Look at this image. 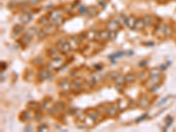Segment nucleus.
I'll return each instance as SVG.
<instances>
[{"label":"nucleus","instance_id":"obj_50","mask_svg":"<svg viewBox=\"0 0 176 132\" xmlns=\"http://www.w3.org/2000/svg\"><path fill=\"white\" fill-rule=\"evenodd\" d=\"M0 65H1V71H4V70L6 69V67H7V64H6L5 62H1Z\"/></svg>","mask_w":176,"mask_h":132},{"label":"nucleus","instance_id":"obj_12","mask_svg":"<svg viewBox=\"0 0 176 132\" xmlns=\"http://www.w3.org/2000/svg\"><path fill=\"white\" fill-rule=\"evenodd\" d=\"M33 19V14L30 12H23L19 16V21L21 22L22 25H26L29 22H31Z\"/></svg>","mask_w":176,"mask_h":132},{"label":"nucleus","instance_id":"obj_19","mask_svg":"<svg viewBox=\"0 0 176 132\" xmlns=\"http://www.w3.org/2000/svg\"><path fill=\"white\" fill-rule=\"evenodd\" d=\"M124 78H125V83H126V84H133V83L136 82L138 77H137V75H136L135 73H133V72H129V73H127V74L124 76Z\"/></svg>","mask_w":176,"mask_h":132},{"label":"nucleus","instance_id":"obj_47","mask_svg":"<svg viewBox=\"0 0 176 132\" xmlns=\"http://www.w3.org/2000/svg\"><path fill=\"white\" fill-rule=\"evenodd\" d=\"M147 64H148V61H147V60H142V61L139 62L138 66L141 67V68H145V67L147 66Z\"/></svg>","mask_w":176,"mask_h":132},{"label":"nucleus","instance_id":"obj_8","mask_svg":"<svg viewBox=\"0 0 176 132\" xmlns=\"http://www.w3.org/2000/svg\"><path fill=\"white\" fill-rule=\"evenodd\" d=\"M51 76H52V74L50 72V69H48V68H41L37 74V78L40 81L48 80V78H51Z\"/></svg>","mask_w":176,"mask_h":132},{"label":"nucleus","instance_id":"obj_10","mask_svg":"<svg viewBox=\"0 0 176 132\" xmlns=\"http://www.w3.org/2000/svg\"><path fill=\"white\" fill-rule=\"evenodd\" d=\"M47 54H48V56L51 59L59 56L60 54H61V51H60V48H59V46H58L57 44H56V45L50 47V48L47 50Z\"/></svg>","mask_w":176,"mask_h":132},{"label":"nucleus","instance_id":"obj_28","mask_svg":"<svg viewBox=\"0 0 176 132\" xmlns=\"http://www.w3.org/2000/svg\"><path fill=\"white\" fill-rule=\"evenodd\" d=\"M40 106H41V104L38 103V102H36V101H29L27 103V105H26V108L29 110L35 111V110H37V109L40 108Z\"/></svg>","mask_w":176,"mask_h":132},{"label":"nucleus","instance_id":"obj_14","mask_svg":"<svg viewBox=\"0 0 176 132\" xmlns=\"http://www.w3.org/2000/svg\"><path fill=\"white\" fill-rule=\"evenodd\" d=\"M98 40H100V41H103V42L109 41V31L108 29L100 31L99 34H98Z\"/></svg>","mask_w":176,"mask_h":132},{"label":"nucleus","instance_id":"obj_26","mask_svg":"<svg viewBox=\"0 0 176 132\" xmlns=\"http://www.w3.org/2000/svg\"><path fill=\"white\" fill-rule=\"evenodd\" d=\"M149 76H150L149 71H146V70H142V71H139L138 74V79L141 80V81H146L147 78H149Z\"/></svg>","mask_w":176,"mask_h":132},{"label":"nucleus","instance_id":"obj_1","mask_svg":"<svg viewBox=\"0 0 176 132\" xmlns=\"http://www.w3.org/2000/svg\"><path fill=\"white\" fill-rule=\"evenodd\" d=\"M63 64H64V59L61 56H57L56 58H52L51 59V61L48 64V68L58 71V70L62 69Z\"/></svg>","mask_w":176,"mask_h":132},{"label":"nucleus","instance_id":"obj_7","mask_svg":"<svg viewBox=\"0 0 176 132\" xmlns=\"http://www.w3.org/2000/svg\"><path fill=\"white\" fill-rule=\"evenodd\" d=\"M151 105V99L147 95H142L138 101V107L141 109H147Z\"/></svg>","mask_w":176,"mask_h":132},{"label":"nucleus","instance_id":"obj_24","mask_svg":"<svg viewBox=\"0 0 176 132\" xmlns=\"http://www.w3.org/2000/svg\"><path fill=\"white\" fill-rule=\"evenodd\" d=\"M145 27V24L143 20V19H138L134 26V30L136 31H143Z\"/></svg>","mask_w":176,"mask_h":132},{"label":"nucleus","instance_id":"obj_17","mask_svg":"<svg viewBox=\"0 0 176 132\" xmlns=\"http://www.w3.org/2000/svg\"><path fill=\"white\" fill-rule=\"evenodd\" d=\"M33 40V37L31 35H29L28 34L25 33L24 35L19 39V43L23 46V47H26L30 42L31 41Z\"/></svg>","mask_w":176,"mask_h":132},{"label":"nucleus","instance_id":"obj_44","mask_svg":"<svg viewBox=\"0 0 176 132\" xmlns=\"http://www.w3.org/2000/svg\"><path fill=\"white\" fill-rule=\"evenodd\" d=\"M138 107V102L133 101V100H130L129 101V108L130 109H134Z\"/></svg>","mask_w":176,"mask_h":132},{"label":"nucleus","instance_id":"obj_16","mask_svg":"<svg viewBox=\"0 0 176 132\" xmlns=\"http://www.w3.org/2000/svg\"><path fill=\"white\" fill-rule=\"evenodd\" d=\"M100 11L98 9L97 6L95 5H90L88 8H87V15L89 18H94L96 17L98 14H99Z\"/></svg>","mask_w":176,"mask_h":132},{"label":"nucleus","instance_id":"obj_21","mask_svg":"<svg viewBox=\"0 0 176 132\" xmlns=\"http://www.w3.org/2000/svg\"><path fill=\"white\" fill-rule=\"evenodd\" d=\"M98 34H99V32L97 30H95V29H90L86 33L87 40H89V41H96V40H98Z\"/></svg>","mask_w":176,"mask_h":132},{"label":"nucleus","instance_id":"obj_27","mask_svg":"<svg viewBox=\"0 0 176 132\" xmlns=\"http://www.w3.org/2000/svg\"><path fill=\"white\" fill-rule=\"evenodd\" d=\"M43 28L47 31V33L48 34H52V33H54L55 31H56V26L52 22V23H48L47 25H45L44 26H43Z\"/></svg>","mask_w":176,"mask_h":132},{"label":"nucleus","instance_id":"obj_51","mask_svg":"<svg viewBox=\"0 0 176 132\" xmlns=\"http://www.w3.org/2000/svg\"><path fill=\"white\" fill-rule=\"evenodd\" d=\"M168 99H169V96H167V98H164V99H163V100H162V101H160V103H159V104H158L157 106H160V105L164 104V102H166V101H167Z\"/></svg>","mask_w":176,"mask_h":132},{"label":"nucleus","instance_id":"obj_25","mask_svg":"<svg viewBox=\"0 0 176 132\" xmlns=\"http://www.w3.org/2000/svg\"><path fill=\"white\" fill-rule=\"evenodd\" d=\"M53 108H54V109L56 110V112L57 114H60L62 111L64 110L65 105H64V103L62 102V101H57V102H56V103L53 105Z\"/></svg>","mask_w":176,"mask_h":132},{"label":"nucleus","instance_id":"obj_2","mask_svg":"<svg viewBox=\"0 0 176 132\" xmlns=\"http://www.w3.org/2000/svg\"><path fill=\"white\" fill-rule=\"evenodd\" d=\"M83 85H84V80L82 78H75L74 80L71 82V92H73L76 94H78L82 92L83 89Z\"/></svg>","mask_w":176,"mask_h":132},{"label":"nucleus","instance_id":"obj_18","mask_svg":"<svg viewBox=\"0 0 176 132\" xmlns=\"http://www.w3.org/2000/svg\"><path fill=\"white\" fill-rule=\"evenodd\" d=\"M137 18L134 16V15H130V17H128L126 19V21H125V25L128 28L130 29H134V26H135V24H136V21H137Z\"/></svg>","mask_w":176,"mask_h":132},{"label":"nucleus","instance_id":"obj_3","mask_svg":"<svg viewBox=\"0 0 176 132\" xmlns=\"http://www.w3.org/2000/svg\"><path fill=\"white\" fill-rule=\"evenodd\" d=\"M86 115L87 116H89L90 118H92L96 123H99L100 120H101V117H102V115L98 111V109H94V108H89V109H86L85 111Z\"/></svg>","mask_w":176,"mask_h":132},{"label":"nucleus","instance_id":"obj_37","mask_svg":"<svg viewBox=\"0 0 176 132\" xmlns=\"http://www.w3.org/2000/svg\"><path fill=\"white\" fill-rule=\"evenodd\" d=\"M124 55H125L124 51H119V52H116V53H114V54L110 55L108 57L111 58V59H115V58H117V57H121V56H123Z\"/></svg>","mask_w":176,"mask_h":132},{"label":"nucleus","instance_id":"obj_6","mask_svg":"<svg viewBox=\"0 0 176 132\" xmlns=\"http://www.w3.org/2000/svg\"><path fill=\"white\" fill-rule=\"evenodd\" d=\"M163 81V76L161 74L160 75H154V76H150L147 80L145 81V86H154V85H159V84H162Z\"/></svg>","mask_w":176,"mask_h":132},{"label":"nucleus","instance_id":"obj_48","mask_svg":"<svg viewBox=\"0 0 176 132\" xmlns=\"http://www.w3.org/2000/svg\"><path fill=\"white\" fill-rule=\"evenodd\" d=\"M34 120L36 121V122H41V119H42V116H41V113L39 114V113H37V114H35L34 115Z\"/></svg>","mask_w":176,"mask_h":132},{"label":"nucleus","instance_id":"obj_43","mask_svg":"<svg viewBox=\"0 0 176 132\" xmlns=\"http://www.w3.org/2000/svg\"><path fill=\"white\" fill-rule=\"evenodd\" d=\"M162 84H159V85H154V86H149V92L150 93H154V92H156L160 87V86H161Z\"/></svg>","mask_w":176,"mask_h":132},{"label":"nucleus","instance_id":"obj_15","mask_svg":"<svg viewBox=\"0 0 176 132\" xmlns=\"http://www.w3.org/2000/svg\"><path fill=\"white\" fill-rule=\"evenodd\" d=\"M116 105L120 111H125L129 108V101H127L126 99H120L117 101Z\"/></svg>","mask_w":176,"mask_h":132},{"label":"nucleus","instance_id":"obj_20","mask_svg":"<svg viewBox=\"0 0 176 132\" xmlns=\"http://www.w3.org/2000/svg\"><path fill=\"white\" fill-rule=\"evenodd\" d=\"M142 19H143V20H144V22L145 24V26H151L155 24V22H154L155 19L152 15H149V14L145 15Z\"/></svg>","mask_w":176,"mask_h":132},{"label":"nucleus","instance_id":"obj_52","mask_svg":"<svg viewBox=\"0 0 176 132\" xmlns=\"http://www.w3.org/2000/svg\"><path fill=\"white\" fill-rule=\"evenodd\" d=\"M99 4H100V5L101 7H103V8L106 7V3H105V2H103V1H100Z\"/></svg>","mask_w":176,"mask_h":132},{"label":"nucleus","instance_id":"obj_30","mask_svg":"<svg viewBox=\"0 0 176 132\" xmlns=\"http://www.w3.org/2000/svg\"><path fill=\"white\" fill-rule=\"evenodd\" d=\"M86 83H87L91 87H93V86H95L98 85L99 81H98V79H97V78H96L95 76H91V77H89V78L86 79Z\"/></svg>","mask_w":176,"mask_h":132},{"label":"nucleus","instance_id":"obj_36","mask_svg":"<svg viewBox=\"0 0 176 132\" xmlns=\"http://www.w3.org/2000/svg\"><path fill=\"white\" fill-rule=\"evenodd\" d=\"M120 73H119V71H109L108 73V77L109 78H111L112 80H115V78H116V77L119 75Z\"/></svg>","mask_w":176,"mask_h":132},{"label":"nucleus","instance_id":"obj_4","mask_svg":"<svg viewBox=\"0 0 176 132\" xmlns=\"http://www.w3.org/2000/svg\"><path fill=\"white\" fill-rule=\"evenodd\" d=\"M58 86L61 91L64 93H69L71 91V83L68 78H62L58 81Z\"/></svg>","mask_w":176,"mask_h":132},{"label":"nucleus","instance_id":"obj_35","mask_svg":"<svg viewBox=\"0 0 176 132\" xmlns=\"http://www.w3.org/2000/svg\"><path fill=\"white\" fill-rule=\"evenodd\" d=\"M43 61H44V59L41 56H36L35 58H33L32 60V63L35 66H40V65H41L43 64Z\"/></svg>","mask_w":176,"mask_h":132},{"label":"nucleus","instance_id":"obj_5","mask_svg":"<svg viewBox=\"0 0 176 132\" xmlns=\"http://www.w3.org/2000/svg\"><path fill=\"white\" fill-rule=\"evenodd\" d=\"M119 108L117 107V105L114 104V103H110L108 107H107V113L106 116H109L111 118H115L116 116H118L119 115Z\"/></svg>","mask_w":176,"mask_h":132},{"label":"nucleus","instance_id":"obj_42","mask_svg":"<svg viewBox=\"0 0 176 132\" xmlns=\"http://www.w3.org/2000/svg\"><path fill=\"white\" fill-rule=\"evenodd\" d=\"M173 122H174V118H173L172 116H168L166 118V120H165V123H166V124H167V128H166V130H167L168 127L171 126V124L173 123Z\"/></svg>","mask_w":176,"mask_h":132},{"label":"nucleus","instance_id":"obj_33","mask_svg":"<svg viewBox=\"0 0 176 132\" xmlns=\"http://www.w3.org/2000/svg\"><path fill=\"white\" fill-rule=\"evenodd\" d=\"M115 85H124V84H126L125 83V78L122 74H119L116 77V78L115 79Z\"/></svg>","mask_w":176,"mask_h":132},{"label":"nucleus","instance_id":"obj_23","mask_svg":"<svg viewBox=\"0 0 176 132\" xmlns=\"http://www.w3.org/2000/svg\"><path fill=\"white\" fill-rule=\"evenodd\" d=\"M173 32H174V30H173V28H172L171 26H169V25H164V26H163V37L164 38L170 37L173 34Z\"/></svg>","mask_w":176,"mask_h":132},{"label":"nucleus","instance_id":"obj_49","mask_svg":"<svg viewBox=\"0 0 176 132\" xmlns=\"http://www.w3.org/2000/svg\"><path fill=\"white\" fill-rule=\"evenodd\" d=\"M146 117H147V115H146V114H145V115L141 116L139 118H138V119L136 120V123H140V122H142L143 120H145V119H146Z\"/></svg>","mask_w":176,"mask_h":132},{"label":"nucleus","instance_id":"obj_13","mask_svg":"<svg viewBox=\"0 0 176 132\" xmlns=\"http://www.w3.org/2000/svg\"><path fill=\"white\" fill-rule=\"evenodd\" d=\"M31 110H24L19 114V121L22 123H27L32 119V114L30 112Z\"/></svg>","mask_w":176,"mask_h":132},{"label":"nucleus","instance_id":"obj_40","mask_svg":"<svg viewBox=\"0 0 176 132\" xmlns=\"http://www.w3.org/2000/svg\"><path fill=\"white\" fill-rule=\"evenodd\" d=\"M37 131H48V126L45 123H42V124H40L38 127H37Z\"/></svg>","mask_w":176,"mask_h":132},{"label":"nucleus","instance_id":"obj_32","mask_svg":"<svg viewBox=\"0 0 176 132\" xmlns=\"http://www.w3.org/2000/svg\"><path fill=\"white\" fill-rule=\"evenodd\" d=\"M49 18H48V16H42V17H41L39 19H38V24L39 25H41V26H44L45 25H47L48 23H49Z\"/></svg>","mask_w":176,"mask_h":132},{"label":"nucleus","instance_id":"obj_46","mask_svg":"<svg viewBox=\"0 0 176 132\" xmlns=\"http://www.w3.org/2000/svg\"><path fill=\"white\" fill-rule=\"evenodd\" d=\"M103 69V65L100 64H96L93 65V70L96 71H101Z\"/></svg>","mask_w":176,"mask_h":132},{"label":"nucleus","instance_id":"obj_39","mask_svg":"<svg viewBox=\"0 0 176 132\" xmlns=\"http://www.w3.org/2000/svg\"><path fill=\"white\" fill-rule=\"evenodd\" d=\"M87 8H88V7H86V5L81 4V5L79 6V8H78V13H79L80 15L87 14Z\"/></svg>","mask_w":176,"mask_h":132},{"label":"nucleus","instance_id":"obj_38","mask_svg":"<svg viewBox=\"0 0 176 132\" xmlns=\"http://www.w3.org/2000/svg\"><path fill=\"white\" fill-rule=\"evenodd\" d=\"M161 72L160 68H152V70L149 71V74L150 76H154V75H160Z\"/></svg>","mask_w":176,"mask_h":132},{"label":"nucleus","instance_id":"obj_45","mask_svg":"<svg viewBox=\"0 0 176 132\" xmlns=\"http://www.w3.org/2000/svg\"><path fill=\"white\" fill-rule=\"evenodd\" d=\"M66 42H68V40L66 39V38H60L58 41H57V45L59 46V47H61V46H63V44H65Z\"/></svg>","mask_w":176,"mask_h":132},{"label":"nucleus","instance_id":"obj_29","mask_svg":"<svg viewBox=\"0 0 176 132\" xmlns=\"http://www.w3.org/2000/svg\"><path fill=\"white\" fill-rule=\"evenodd\" d=\"M24 31V26L21 24H16L13 27H12V34L19 35V34H21Z\"/></svg>","mask_w":176,"mask_h":132},{"label":"nucleus","instance_id":"obj_53","mask_svg":"<svg viewBox=\"0 0 176 132\" xmlns=\"http://www.w3.org/2000/svg\"><path fill=\"white\" fill-rule=\"evenodd\" d=\"M144 45H150V46H152V45H154V43H153V42H148V43H144Z\"/></svg>","mask_w":176,"mask_h":132},{"label":"nucleus","instance_id":"obj_41","mask_svg":"<svg viewBox=\"0 0 176 132\" xmlns=\"http://www.w3.org/2000/svg\"><path fill=\"white\" fill-rule=\"evenodd\" d=\"M118 32L116 31H109V41H115L117 38Z\"/></svg>","mask_w":176,"mask_h":132},{"label":"nucleus","instance_id":"obj_31","mask_svg":"<svg viewBox=\"0 0 176 132\" xmlns=\"http://www.w3.org/2000/svg\"><path fill=\"white\" fill-rule=\"evenodd\" d=\"M48 35V34L47 33V31H46L43 27L38 30L37 37L39 38V40H43V39H45Z\"/></svg>","mask_w":176,"mask_h":132},{"label":"nucleus","instance_id":"obj_9","mask_svg":"<svg viewBox=\"0 0 176 132\" xmlns=\"http://www.w3.org/2000/svg\"><path fill=\"white\" fill-rule=\"evenodd\" d=\"M106 27H107V29L108 31H116V32H118L122 28V26L116 19H110V20H108L107 22Z\"/></svg>","mask_w":176,"mask_h":132},{"label":"nucleus","instance_id":"obj_22","mask_svg":"<svg viewBox=\"0 0 176 132\" xmlns=\"http://www.w3.org/2000/svg\"><path fill=\"white\" fill-rule=\"evenodd\" d=\"M59 48H60V51H61L62 55H66V54L70 53L72 50V46H71V44L69 41L66 42L65 44H63V46L59 47Z\"/></svg>","mask_w":176,"mask_h":132},{"label":"nucleus","instance_id":"obj_34","mask_svg":"<svg viewBox=\"0 0 176 132\" xmlns=\"http://www.w3.org/2000/svg\"><path fill=\"white\" fill-rule=\"evenodd\" d=\"M52 22H53L56 26H62V25L65 22V19H64L63 16H61V17H59V18L54 19V20H52Z\"/></svg>","mask_w":176,"mask_h":132},{"label":"nucleus","instance_id":"obj_11","mask_svg":"<svg viewBox=\"0 0 176 132\" xmlns=\"http://www.w3.org/2000/svg\"><path fill=\"white\" fill-rule=\"evenodd\" d=\"M48 16L51 20H54V19H57L61 16H63V11H62L61 8H55L48 12Z\"/></svg>","mask_w":176,"mask_h":132}]
</instances>
